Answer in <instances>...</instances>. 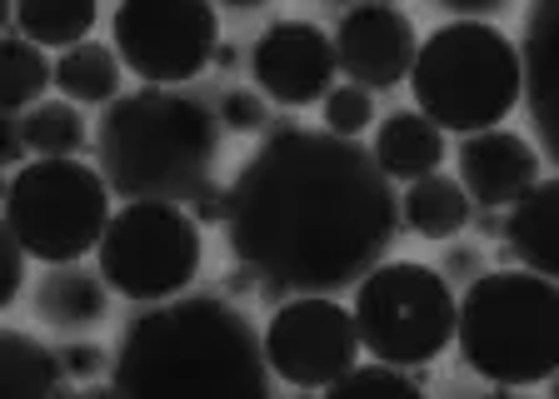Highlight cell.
Wrapping results in <instances>:
<instances>
[{
  "label": "cell",
  "instance_id": "cell-1",
  "mask_svg": "<svg viewBox=\"0 0 559 399\" xmlns=\"http://www.w3.org/2000/svg\"><path fill=\"white\" fill-rule=\"evenodd\" d=\"M400 235L395 180L360 141L330 130H270L230 180L225 240L290 294H345Z\"/></svg>",
  "mask_w": 559,
  "mask_h": 399
},
{
  "label": "cell",
  "instance_id": "cell-2",
  "mask_svg": "<svg viewBox=\"0 0 559 399\" xmlns=\"http://www.w3.org/2000/svg\"><path fill=\"white\" fill-rule=\"evenodd\" d=\"M110 389L160 395H265L270 364L260 329L221 294H170L145 305L120 335Z\"/></svg>",
  "mask_w": 559,
  "mask_h": 399
},
{
  "label": "cell",
  "instance_id": "cell-3",
  "mask_svg": "<svg viewBox=\"0 0 559 399\" xmlns=\"http://www.w3.org/2000/svg\"><path fill=\"white\" fill-rule=\"evenodd\" d=\"M225 125L221 116L175 85H140L105 100L95 125V160L120 200H175L215 176Z\"/></svg>",
  "mask_w": 559,
  "mask_h": 399
},
{
  "label": "cell",
  "instance_id": "cell-4",
  "mask_svg": "<svg viewBox=\"0 0 559 399\" xmlns=\"http://www.w3.org/2000/svg\"><path fill=\"white\" fill-rule=\"evenodd\" d=\"M460 360L495 389L555 379L559 364V290L535 270H479L454 300Z\"/></svg>",
  "mask_w": 559,
  "mask_h": 399
},
{
  "label": "cell",
  "instance_id": "cell-5",
  "mask_svg": "<svg viewBox=\"0 0 559 399\" xmlns=\"http://www.w3.org/2000/svg\"><path fill=\"white\" fill-rule=\"evenodd\" d=\"M405 81L419 116L454 135L500 125L520 106V56L495 21L435 25L415 46Z\"/></svg>",
  "mask_w": 559,
  "mask_h": 399
},
{
  "label": "cell",
  "instance_id": "cell-6",
  "mask_svg": "<svg viewBox=\"0 0 559 399\" xmlns=\"http://www.w3.org/2000/svg\"><path fill=\"white\" fill-rule=\"evenodd\" d=\"M355 335L370 360L435 364L454 344V290L419 259H380L355 280Z\"/></svg>",
  "mask_w": 559,
  "mask_h": 399
},
{
  "label": "cell",
  "instance_id": "cell-7",
  "mask_svg": "<svg viewBox=\"0 0 559 399\" xmlns=\"http://www.w3.org/2000/svg\"><path fill=\"white\" fill-rule=\"evenodd\" d=\"M110 220V185L100 170L70 155H40L21 165L5 190V225L40 265L85 259Z\"/></svg>",
  "mask_w": 559,
  "mask_h": 399
},
{
  "label": "cell",
  "instance_id": "cell-8",
  "mask_svg": "<svg viewBox=\"0 0 559 399\" xmlns=\"http://www.w3.org/2000/svg\"><path fill=\"white\" fill-rule=\"evenodd\" d=\"M100 280L135 305H155L180 294L200 275L205 240L190 220L186 205L175 200H130L120 215H110L95 240Z\"/></svg>",
  "mask_w": 559,
  "mask_h": 399
},
{
  "label": "cell",
  "instance_id": "cell-9",
  "mask_svg": "<svg viewBox=\"0 0 559 399\" xmlns=\"http://www.w3.org/2000/svg\"><path fill=\"white\" fill-rule=\"evenodd\" d=\"M110 31L120 65L151 85L195 81L221 46L215 0H120Z\"/></svg>",
  "mask_w": 559,
  "mask_h": 399
},
{
  "label": "cell",
  "instance_id": "cell-10",
  "mask_svg": "<svg viewBox=\"0 0 559 399\" xmlns=\"http://www.w3.org/2000/svg\"><path fill=\"white\" fill-rule=\"evenodd\" d=\"M265 364L295 389H330L349 364L360 360V335L349 310L335 305V294H295L280 300L265 335Z\"/></svg>",
  "mask_w": 559,
  "mask_h": 399
},
{
  "label": "cell",
  "instance_id": "cell-11",
  "mask_svg": "<svg viewBox=\"0 0 559 399\" xmlns=\"http://www.w3.org/2000/svg\"><path fill=\"white\" fill-rule=\"evenodd\" d=\"M335 40L314 21H275L260 31L250 50V81L265 100L285 110H305L335 85Z\"/></svg>",
  "mask_w": 559,
  "mask_h": 399
},
{
  "label": "cell",
  "instance_id": "cell-12",
  "mask_svg": "<svg viewBox=\"0 0 559 399\" xmlns=\"http://www.w3.org/2000/svg\"><path fill=\"white\" fill-rule=\"evenodd\" d=\"M335 65L345 81L365 85V90H395L415 65V21L400 5L384 0H360L349 5L335 25Z\"/></svg>",
  "mask_w": 559,
  "mask_h": 399
},
{
  "label": "cell",
  "instance_id": "cell-13",
  "mask_svg": "<svg viewBox=\"0 0 559 399\" xmlns=\"http://www.w3.org/2000/svg\"><path fill=\"white\" fill-rule=\"evenodd\" d=\"M454 165H460V185H465L469 205H489V210H504L510 200H520L524 190L545 176V155L524 141V135L500 130V125L460 135Z\"/></svg>",
  "mask_w": 559,
  "mask_h": 399
},
{
  "label": "cell",
  "instance_id": "cell-14",
  "mask_svg": "<svg viewBox=\"0 0 559 399\" xmlns=\"http://www.w3.org/2000/svg\"><path fill=\"white\" fill-rule=\"evenodd\" d=\"M555 205H559V180L539 176L520 200H510L500 215V240L504 259H520L535 275H559V250H555Z\"/></svg>",
  "mask_w": 559,
  "mask_h": 399
},
{
  "label": "cell",
  "instance_id": "cell-15",
  "mask_svg": "<svg viewBox=\"0 0 559 399\" xmlns=\"http://www.w3.org/2000/svg\"><path fill=\"white\" fill-rule=\"evenodd\" d=\"M110 310V285L100 280V270H85L81 259L50 265L35 285V315L50 329H91Z\"/></svg>",
  "mask_w": 559,
  "mask_h": 399
},
{
  "label": "cell",
  "instance_id": "cell-16",
  "mask_svg": "<svg viewBox=\"0 0 559 399\" xmlns=\"http://www.w3.org/2000/svg\"><path fill=\"white\" fill-rule=\"evenodd\" d=\"M374 165L384 170V180H419L440 170L444 160V130L435 120H425L419 110H395L384 116L380 130H374V145H370Z\"/></svg>",
  "mask_w": 559,
  "mask_h": 399
},
{
  "label": "cell",
  "instance_id": "cell-17",
  "mask_svg": "<svg viewBox=\"0 0 559 399\" xmlns=\"http://www.w3.org/2000/svg\"><path fill=\"white\" fill-rule=\"evenodd\" d=\"M549 40H555V0H530L524 36L514 46L520 56V100L530 106V120L539 130L545 160L555 155V110H549Z\"/></svg>",
  "mask_w": 559,
  "mask_h": 399
},
{
  "label": "cell",
  "instance_id": "cell-18",
  "mask_svg": "<svg viewBox=\"0 0 559 399\" xmlns=\"http://www.w3.org/2000/svg\"><path fill=\"white\" fill-rule=\"evenodd\" d=\"M469 210H475V205H469L465 185L440 176V170L409 180L405 200H400V220H405V230H415L419 240H454L469 225Z\"/></svg>",
  "mask_w": 559,
  "mask_h": 399
},
{
  "label": "cell",
  "instance_id": "cell-19",
  "mask_svg": "<svg viewBox=\"0 0 559 399\" xmlns=\"http://www.w3.org/2000/svg\"><path fill=\"white\" fill-rule=\"evenodd\" d=\"M50 85L75 106H105V100L120 95V56L100 40L66 46L60 60L50 65Z\"/></svg>",
  "mask_w": 559,
  "mask_h": 399
},
{
  "label": "cell",
  "instance_id": "cell-20",
  "mask_svg": "<svg viewBox=\"0 0 559 399\" xmlns=\"http://www.w3.org/2000/svg\"><path fill=\"white\" fill-rule=\"evenodd\" d=\"M66 375L50 344H40L35 335L21 329H0V399H40V395H60Z\"/></svg>",
  "mask_w": 559,
  "mask_h": 399
},
{
  "label": "cell",
  "instance_id": "cell-21",
  "mask_svg": "<svg viewBox=\"0 0 559 399\" xmlns=\"http://www.w3.org/2000/svg\"><path fill=\"white\" fill-rule=\"evenodd\" d=\"M100 0H15V31L40 50H66L91 40Z\"/></svg>",
  "mask_w": 559,
  "mask_h": 399
},
{
  "label": "cell",
  "instance_id": "cell-22",
  "mask_svg": "<svg viewBox=\"0 0 559 399\" xmlns=\"http://www.w3.org/2000/svg\"><path fill=\"white\" fill-rule=\"evenodd\" d=\"M50 85V60L46 50L25 36H0V110H31L35 100H46Z\"/></svg>",
  "mask_w": 559,
  "mask_h": 399
},
{
  "label": "cell",
  "instance_id": "cell-23",
  "mask_svg": "<svg viewBox=\"0 0 559 399\" xmlns=\"http://www.w3.org/2000/svg\"><path fill=\"white\" fill-rule=\"evenodd\" d=\"M21 141L31 155H81L85 120L75 100H35L31 110H21Z\"/></svg>",
  "mask_w": 559,
  "mask_h": 399
},
{
  "label": "cell",
  "instance_id": "cell-24",
  "mask_svg": "<svg viewBox=\"0 0 559 399\" xmlns=\"http://www.w3.org/2000/svg\"><path fill=\"white\" fill-rule=\"evenodd\" d=\"M320 106H325V130L330 135L360 141L365 130L374 125V90H365V85H355V81L330 85V90L320 95Z\"/></svg>",
  "mask_w": 559,
  "mask_h": 399
},
{
  "label": "cell",
  "instance_id": "cell-25",
  "mask_svg": "<svg viewBox=\"0 0 559 399\" xmlns=\"http://www.w3.org/2000/svg\"><path fill=\"white\" fill-rule=\"evenodd\" d=\"M374 389H395V395H415V389H425V364H415V370H405V364H349L345 375L330 385V395H374Z\"/></svg>",
  "mask_w": 559,
  "mask_h": 399
},
{
  "label": "cell",
  "instance_id": "cell-26",
  "mask_svg": "<svg viewBox=\"0 0 559 399\" xmlns=\"http://www.w3.org/2000/svg\"><path fill=\"white\" fill-rule=\"evenodd\" d=\"M270 110L265 100H260V90H225L221 95V125L235 130V135H255V130H265Z\"/></svg>",
  "mask_w": 559,
  "mask_h": 399
},
{
  "label": "cell",
  "instance_id": "cell-27",
  "mask_svg": "<svg viewBox=\"0 0 559 399\" xmlns=\"http://www.w3.org/2000/svg\"><path fill=\"white\" fill-rule=\"evenodd\" d=\"M21 280H25V250H21V240L11 235L5 215H0V310L15 305V294H21Z\"/></svg>",
  "mask_w": 559,
  "mask_h": 399
},
{
  "label": "cell",
  "instance_id": "cell-28",
  "mask_svg": "<svg viewBox=\"0 0 559 399\" xmlns=\"http://www.w3.org/2000/svg\"><path fill=\"white\" fill-rule=\"evenodd\" d=\"M225 205H230V185H221L215 176L200 180V185L186 195V210L200 230H205V225H225Z\"/></svg>",
  "mask_w": 559,
  "mask_h": 399
},
{
  "label": "cell",
  "instance_id": "cell-29",
  "mask_svg": "<svg viewBox=\"0 0 559 399\" xmlns=\"http://www.w3.org/2000/svg\"><path fill=\"white\" fill-rule=\"evenodd\" d=\"M56 360H60V375L66 379H95L105 364H110L100 344H60Z\"/></svg>",
  "mask_w": 559,
  "mask_h": 399
},
{
  "label": "cell",
  "instance_id": "cell-30",
  "mask_svg": "<svg viewBox=\"0 0 559 399\" xmlns=\"http://www.w3.org/2000/svg\"><path fill=\"white\" fill-rule=\"evenodd\" d=\"M514 0H435V11L454 15V21H495L504 15Z\"/></svg>",
  "mask_w": 559,
  "mask_h": 399
},
{
  "label": "cell",
  "instance_id": "cell-31",
  "mask_svg": "<svg viewBox=\"0 0 559 399\" xmlns=\"http://www.w3.org/2000/svg\"><path fill=\"white\" fill-rule=\"evenodd\" d=\"M485 270V255H479V245H454L450 255H444V280H475V275Z\"/></svg>",
  "mask_w": 559,
  "mask_h": 399
},
{
  "label": "cell",
  "instance_id": "cell-32",
  "mask_svg": "<svg viewBox=\"0 0 559 399\" xmlns=\"http://www.w3.org/2000/svg\"><path fill=\"white\" fill-rule=\"evenodd\" d=\"M25 141H21V120L11 116V110H0V170L5 165H15V160H25Z\"/></svg>",
  "mask_w": 559,
  "mask_h": 399
},
{
  "label": "cell",
  "instance_id": "cell-33",
  "mask_svg": "<svg viewBox=\"0 0 559 399\" xmlns=\"http://www.w3.org/2000/svg\"><path fill=\"white\" fill-rule=\"evenodd\" d=\"M255 280L260 275L245 265V259H235L230 270H225V294H255Z\"/></svg>",
  "mask_w": 559,
  "mask_h": 399
},
{
  "label": "cell",
  "instance_id": "cell-34",
  "mask_svg": "<svg viewBox=\"0 0 559 399\" xmlns=\"http://www.w3.org/2000/svg\"><path fill=\"white\" fill-rule=\"evenodd\" d=\"M469 225H475L479 235H500V210H489V205H479V210H469Z\"/></svg>",
  "mask_w": 559,
  "mask_h": 399
},
{
  "label": "cell",
  "instance_id": "cell-35",
  "mask_svg": "<svg viewBox=\"0 0 559 399\" xmlns=\"http://www.w3.org/2000/svg\"><path fill=\"white\" fill-rule=\"evenodd\" d=\"M235 60H240V56H235V46H215V56H210V65H221V71H230Z\"/></svg>",
  "mask_w": 559,
  "mask_h": 399
},
{
  "label": "cell",
  "instance_id": "cell-36",
  "mask_svg": "<svg viewBox=\"0 0 559 399\" xmlns=\"http://www.w3.org/2000/svg\"><path fill=\"white\" fill-rule=\"evenodd\" d=\"M221 5H230V11H260V5H270V0H221Z\"/></svg>",
  "mask_w": 559,
  "mask_h": 399
},
{
  "label": "cell",
  "instance_id": "cell-37",
  "mask_svg": "<svg viewBox=\"0 0 559 399\" xmlns=\"http://www.w3.org/2000/svg\"><path fill=\"white\" fill-rule=\"evenodd\" d=\"M15 21V0H0V31Z\"/></svg>",
  "mask_w": 559,
  "mask_h": 399
},
{
  "label": "cell",
  "instance_id": "cell-38",
  "mask_svg": "<svg viewBox=\"0 0 559 399\" xmlns=\"http://www.w3.org/2000/svg\"><path fill=\"white\" fill-rule=\"evenodd\" d=\"M5 190H11V180H5V170H0V205H5Z\"/></svg>",
  "mask_w": 559,
  "mask_h": 399
},
{
  "label": "cell",
  "instance_id": "cell-39",
  "mask_svg": "<svg viewBox=\"0 0 559 399\" xmlns=\"http://www.w3.org/2000/svg\"><path fill=\"white\" fill-rule=\"evenodd\" d=\"M384 5H390V0H384Z\"/></svg>",
  "mask_w": 559,
  "mask_h": 399
},
{
  "label": "cell",
  "instance_id": "cell-40",
  "mask_svg": "<svg viewBox=\"0 0 559 399\" xmlns=\"http://www.w3.org/2000/svg\"><path fill=\"white\" fill-rule=\"evenodd\" d=\"M355 5H360V0H355Z\"/></svg>",
  "mask_w": 559,
  "mask_h": 399
}]
</instances>
